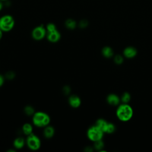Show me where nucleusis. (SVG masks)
<instances>
[{"mask_svg":"<svg viewBox=\"0 0 152 152\" xmlns=\"http://www.w3.org/2000/svg\"><path fill=\"white\" fill-rule=\"evenodd\" d=\"M133 115V110L132 107L124 103L121 104L117 109L116 116L118 119L122 121H129Z\"/></svg>","mask_w":152,"mask_h":152,"instance_id":"obj_1","label":"nucleus"},{"mask_svg":"<svg viewBox=\"0 0 152 152\" xmlns=\"http://www.w3.org/2000/svg\"><path fill=\"white\" fill-rule=\"evenodd\" d=\"M50 121L49 116L43 112H37L34 113L33 116V122L34 125L38 127H44L49 125Z\"/></svg>","mask_w":152,"mask_h":152,"instance_id":"obj_2","label":"nucleus"},{"mask_svg":"<svg viewBox=\"0 0 152 152\" xmlns=\"http://www.w3.org/2000/svg\"><path fill=\"white\" fill-rule=\"evenodd\" d=\"M14 18L10 15H5L0 18V29L2 31H9L14 26Z\"/></svg>","mask_w":152,"mask_h":152,"instance_id":"obj_3","label":"nucleus"},{"mask_svg":"<svg viewBox=\"0 0 152 152\" xmlns=\"http://www.w3.org/2000/svg\"><path fill=\"white\" fill-rule=\"evenodd\" d=\"M104 132L102 131L96 125L91 126L87 131V137L89 140L93 141H96L102 140Z\"/></svg>","mask_w":152,"mask_h":152,"instance_id":"obj_4","label":"nucleus"},{"mask_svg":"<svg viewBox=\"0 0 152 152\" xmlns=\"http://www.w3.org/2000/svg\"><path fill=\"white\" fill-rule=\"evenodd\" d=\"M26 142L28 147L32 150H37L39 149L41 145L40 139L37 136L33 133L28 135Z\"/></svg>","mask_w":152,"mask_h":152,"instance_id":"obj_5","label":"nucleus"},{"mask_svg":"<svg viewBox=\"0 0 152 152\" xmlns=\"http://www.w3.org/2000/svg\"><path fill=\"white\" fill-rule=\"evenodd\" d=\"M47 34L46 29L43 25H40L36 27L32 31V37L36 40H40L43 39Z\"/></svg>","mask_w":152,"mask_h":152,"instance_id":"obj_6","label":"nucleus"},{"mask_svg":"<svg viewBox=\"0 0 152 152\" xmlns=\"http://www.w3.org/2000/svg\"><path fill=\"white\" fill-rule=\"evenodd\" d=\"M61 38V34L57 29L50 32L47 33L48 40L52 43L57 42Z\"/></svg>","mask_w":152,"mask_h":152,"instance_id":"obj_7","label":"nucleus"},{"mask_svg":"<svg viewBox=\"0 0 152 152\" xmlns=\"http://www.w3.org/2000/svg\"><path fill=\"white\" fill-rule=\"evenodd\" d=\"M137 51L134 47H127L124 50V55L127 58H132L137 55Z\"/></svg>","mask_w":152,"mask_h":152,"instance_id":"obj_8","label":"nucleus"},{"mask_svg":"<svg viewBox=\"0 0 152 152\" xmlns=\"http://www.w3.org/2000/svg\"><path fill=\"white\" fill-rule=\"evenodd\" d=\"M69 104L74 108L79 107L81 104L80 98L77 95H72L69 97Z\"/></svg>","mask_w":152,"mask_h":152,"instance_id":"obj_9","label":"nucleus"},{"mask_svg":"<svg viewBox=\"0 0 152 152\" xmlns=\"http://www.w3.org/2000/svg\"><path fill=\"white\" fill-rule=\"evenodd\" d=\"M107 102L110 105L116 106L119 103V98L115 94H110L107 97Z\"/></svg>","mask_w":152,"mask_h":152,"instance_id":"obj_10","label":"nucleus"},{"mask_svg":"<svg viewBox=\"0 0 152 152\" xmlns=\"http://www.w3.org/2000/svg\"><path fill=\"white\" fill-rule=\"evenodd\" d=\"M44 135L47 138H52L55 133V129L52 126H46L44 129Z\"/></svg>","mask_w":152,"mask_h":152,"instance_id":"obj_11","label":"nucleus"},{"mask_svg":"<svg viewBox=\"0 0 152 152\" xmlns=\"http://www.w3.org/2000/svg\"><path fill=\"white\" fill-rule=\"evenodd\" d=\"M107 122L103 119H99L96 123V125L102 131H103L104 132H105L106 128H107Z\"/></svg>","mask_w":152,"mask_h":152,"instance_id":"obj_12","label":"nucleus"},{"mask_svg":"<svg viewBox=\"0 0 152 152\" xmlns=\"http://www.w3.org/2000/svg\"><path fill=\"white\" fill-rule=\"evenodd\" d=\"M24 140L23 138L18 137L14 141V146L17 149H20L24 147Z\"/></svg>","mask_w":152,"mask_h":152,"instance_id":"obj_13","label":"nucleus"},{"mask_svg":"<svg viewBox=\"0 0 152 152\" xmlns=\"http://www.w3.org/2000/svg\"><path fill=\"white\" fill-rule=\"evenodd\" d=\"M102 54L104 57L107 58H109L113 56V52L111 48L109 46H106V47H104L102 49Z\"/></svg>","mask_w":152,"mask_h":152,"instance_id":"obj_14","label":"nucleus"},{"mask_svg":"<svg viewBox=\"0 0 152 152\" xmlns=\"http://www.w3.org/2000/svg\"><path fill=\"white\" fill-rule=\"evenodd\" d=\"M23 132H24V134L28 135L30 134H31V133H33V127L31 126V124H28V123H26L23 125Z\"/></svg>","mask_w":152,"mask_h":152,"instance_id":"obj_15","label":"nucleus"},{"mask_svg":"<svg viewBox=\"0 0 152 152\" xmlns=\"http://www.w3.org/2000/svg\"><path fill=\"white\" fill-rule=\"evenodd\" d=\"M65 25L66 27L70 30H73L76 27L77 23L76 21L72 19H67L65 22Z\"/></svg>","mask_w":152,"mask_h":152,"instance_id":"obj_16","label":"nucleus"},{"mask_svg":"<svg viewBox=\"0 0 152 152\" xmlns=\"http://www.w3.org/2000/svg\"><path fill=\"white\" fill-rule=\"evenodd\" d=\"M24 112L28 116L33 115L34 113V109L32 106H27L24 108Z\"/></svg>","mask_w":152,"mask_h":152,"instance_id":"obj_17","label":"nucleus"},{"mask_svg":"<svg viewBox=\"0 0 152 152\" xmlns=\"http://www.w3.org/2000/svg\"><path fill=\"white\" fill-rule=\"evenodd\" d=\"M94 147L95 149H96L97 150H100V151L104 147L103 142L102 141V140L94 141Z\"/></svg>","mask_w":152,"mask_h":152,"instance_id":"obj_18","label":"nucleus"},{"mask_svg":"<svg viewBox=\"0 0 152 152\" xmlns=\"http://www.w3.org/2000/svg\"><path fill=\"white\" fill-rule=\"evenodd\" d=\"M115 125L112 123H108L105 132L108 134H112L115 131Z\"/></svg>","mask_w":152,"mask_h":152,"instance_id":"obj_19","label":"nucleus"},{"mask_svg":"<svg viewBox=\"0 0 152 152\" xmlns=\"http://www.w3.org/2000/svg\"><path fill=\"white\" fill-rule=\"evenodd\" d=\"M131 99V96H130V94L127 93V92H125L124 93L122 97H121V100L122 102H124V103H128Z\"/></svg>","mask_w":152,"mask_h":152,"instance_id":"obj_20","label":"nucleus"},{"mask_svg":"<svg viewBox=\"0 0 152 152\" xmlns=\"http://www.w3.org/2000/svg\"><path fill=\"white\" fill-rule=\"evenodd\" d=\"M46 31L48 33V32H50L53 30H55L56 29V26L53 23H49L47 24V26L46 27Z\"/></svg>","mask_w":152,"mask_h":152,"instance_id":"obj_21","label":"nucleus"},{"mask_svg":"<svg viewBox=\"0 0 152 152\" xmlns=\"http://www.w3.org/2000/svg\"><path fill=\"white\" fill-rule=\"evenodd\" d=\"M114 61H115V62L116 64H121L123 62V61H124V59H123V57L121 55H116L115 56Z\"/></svg>","mask_w":152,"mask_h":152,"instance_id":"obj_22","label":"nucleus"},{"mask_svg":"<svg viewBox=\"0 0 152 152\" xmlns=\"http://www.w3.org/2000/svg\"><path fill=\"white\" fill-rule=\"evenodd\" d=\"M87 25H88V22L87 20H81L79 23V26L81 28H85L87 26Z\"/></svg>","mask_w":152,"mask_h":152,"instance_id":"obj_23","label":"nucleus"},{"mask_svg":"<svg viewBox=\"0 0 152 152\" xmlns=\"http://www.w3.org/2000/svg\"><path fill=\"white\" fill-rule=\"evenodd\" d=\"M14 76H15L14 73L12 71H9L6 74V77L8 79H12L14 77Z\"/></svg>","mask_w":152,"mask_h":152,"instance_id":"obj_24","label":"nucleus"},{"mask_svg":"<svg viewBox=\"0 0 152 152\" xmlns=\"http://www.w3.org/2000/svg\"><path fill=\"white\" fill-rule=\"evenodd\" d=\"M64 93L65 94H68L70 92V88L68 86H65L64 87Z\"/></svg>","mask_w":152,"mask_h":152,"instance_id":"obj_25","label":"nucleus"},{"mask_svg":"<svg viewBox=\"0 0 152 152\" xmlns=\"http://www.w3.org/2000/svg\"><path fill=\"white\" fill-rule=\"evenodd\" d=\"M4 77L1 75H0V87L2 86V84H4Z\"/></svg>","mask_w":152,"mask_h":152,"instance_id":"obj_26","label":"nucleus"},{"mask_svg":"<svg viewBox=\"0 0 152 152\" xmlns=\"http://www.w3.org/2000/svg\"><path fill=\"white\" fill-rule=\"evenodd\" d=\"M2 8H3V3L1 1H0V11L2 10Z\"/></svg>","mask_w":152,"mask_h":152,"instance_id":"obj_27","label":"nucleus"},{"mask_svg":"<svg viewBox=\"0 0 152 152\" xmlns=\"http://www.w3.org/2000/svg\"><path fill=\"white\" fill-rule=\"evenodd\" d=\"M2 37V31L0 29V40L1 39Z\"/></svg>","mask_w":152,"mask_h":152,"instance_id":"obj_28","label":"nucleus"},{"mask_svg":"<svg viewBox=\"0 0 152 152\" xmlns=\"http://www.w3.org/2000/svg\"><path fill=\"white\" fill-rule=\"evenodd\" d=\"M0 1H7L8 0H0Z\"/></svg>","mask_w":152,"mask_h":152,"instance_id":"obj_29","label":"nucleus"}]
</instances>
